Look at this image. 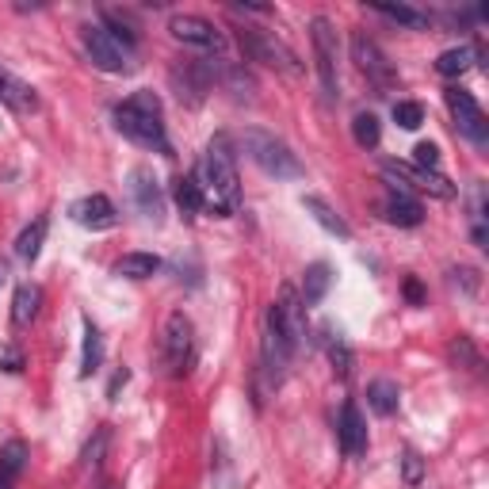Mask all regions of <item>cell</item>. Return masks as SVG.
I'll return each instance as SVG.
<instances>
[{"label": "cell", "mask_w": 489, "mask_h": 489, "mask_svg": "<svg viewBox=\"0 0 489 489\" xmlns=\"http://www.w3.org/2000/svg\"><path fill=\"white\" fill-rule=\"evenodd\" d=\"M115 131H119L123 138H131L134 146L168 153L161 99H157L153 92H134L131 99H123V104L115 107Z\"/></svg>", "instance_id": "1"}, {"label": "cell", "mask_w": 489, "mask_h": 489, "mask_svg": "<svg viewBox=\"0 0 489 489\" xmlns=\"http://www.w3.org/2000/svg\"><path fill=\"white\" fill-rule=\"evenodd\" d=\"M203 172H207V188H210V199L203 203V210H210L214 219H229V214L241 207V188H237L234 153H229V146L222 138H214L207 146Z\"/></svg>", "instance_id": "2"}, {"label": "cell", "mask_w": 489, "mask_h": 489, "mask_svg": "<svg viewBox=\"0 0 489 489\" xmlns=\"http://www.w3.org/2000/svg\"><path fill=\"white\" fill-rule=\"evenodd\" d=\"M241 146H244V153H249V161L261 168V172H268V176H276V180L306 176V168H302V161L291 153V146L279 142L276 134H268V131H244L241 134Z\"/></svg>", "instance_id": "3"}, {"label": "cell", "mask_w": 489, "mask_h": 489, "mask_svg": "<svg viewBox=\"0 0 489 489\" xmlns=\"http://www.w3.org/2000/svg\"><path fill=\"white\" fill-rule=\"evenodd\" d=\"M84 50H89V62L104 73H134V50L115 39L107 27H84Z\"/></svg>", "instance_id": "4"}, {"label": "cell", "mask_w": 489, "mask_h": 489, "mask_svg": "<svg viewBox=\"0 0 489 489\" xmlns=\"http://www.w3.org/2000/svg\"><path fill=\"white\" fill-rule=\"evenodd\" d=\"M237 42H241V50L249 54L253 62H264V65H271V69H283V73H291V77L302 73L298 57L287 50L271 31H261V27H249V23H244L241 31H237Z\"/></svg>", "instance_id": "5"}, {"label": "cell", "mask_w": 489, "mask_h": 489, "mask_svg": "<svg viewBox=\"0 0 489 489\" xmlns=\"http://www.w3.org/2000/svg\"><path fill=\"white\" fill-rule=\"evenodd\" d=\"M310 42H313V57H318V77H322V92L329 99H337L340 77H337V31L325 16L310 20Z\"/></svg>", "instance_id": "6"}, {"label": "cell", "mask_w": 489, "mask_h": 489, "mask_svg": "<svg viewBox=\"0 0 489 489\" xmlns=\"http://www.w3.org/2000/svg\"><path fill=\"white\" fill-rule=\"evenodd\" d=\"M443 96H448V107L455 115L459 134L470 138L478 150H485L489 146V123H485V111L478 107V99H474L470 92H463V89H448Z\"/></svg>", "instance_id": "7"}, {"label": "cell", "mask_w": 489, "mask_h": 489, "mask_svg": "<svg viewBox=\"0 0 489 489\" xmlns=\"http://www.w3.org/2000/svg\"><path fill=\"white\" fill-rule=\"evenodd\" d=\"M161 356H165V367L168 375H184L192 364V322L184 313H168L165 322V337H161Z\"/></svg>", "instance_id": "8"}, {"label": "cell", "mask_w": 489, "mask_h": 489, "mask_svg": "<svg viewBox=\"0 0 489 489\" xmlns=\"http://www.w3.org/2000/svg\"><path fill=\"white\" fill-rule=\"evenodd\" d=\"M168 31H172V39L176 42H184V47H199V50H226V35L214 27L210 20H203V16H172L168 20Z\"/></svg>", "instance_id": "9"}, {"label": "cell", "mask_w": 489, "mask_h": 489, "mask_svg": "<svg viewBox=\"0 0 489 489\" xmlns=\"http://www.w3.org/2000/svg\"><path fill=\"white\" fill-rule=\"evenodd\" d=\"M352 57H356V65L364 69L367 81L375 84L379 92H390V89H394V81H398L394 65L386 62V54H382L367 35H352Z\"/></svg>", "instance_id": "10"}, {"label": "cell", "mask_w": 489, "mask_h": 489, "mask_svg": "<svg viewBox=\"0 0 489 489\" xmlns=\"http://www.w3.org/2000/svg\"><path fill=\"white\" fill-rule=\"evenodd\" d=\"M131 195H134V207L146 214L153 226L165 222V195H161V184L150 168H134L131 172Z\"/></svg>", "instance_id": "11"}, {"label": "cell", "mask_w": 489, "mask_h": 489, "mask_svg": "<svg viewBox=\"0 0 489 489\" xmlns=\"http://www.w3.org/2000/svg\"><path fill=\"white\" fill-rule=\"evenodd\" d=\"M337 436H340L344 455H352V459L367 455V421H364V413H359L356 401H344V406H340Z\"/></svg>", "instance_id": "12"}, {"label": "cell", "mask_w": 489, "mask_h": 489, "mask_svg": "<svg viewBox=\"0 0 489 489\" xmlns=\"http://www.w3.org/2000/svg\"><path fill=\"white\" fill-rule=\"evenodd\" d=\"M69 214H73V222L77 226H84V229H111L115 226V203L107 195H84V199H77L73 207H69Z\"/></svg>", "instance_id": "13"}, {"label": "cell", "mask_w": 489, "mask_h": 489, "mask_svg": "<svg viewBox=\"0 0 489 489\" xmlns=\"http://www.w3.org/2000/svg\"><path fill=\"white\" fill-rule=\"evenodd\" d=\"M386 172H394V176L406 184H413V188H421V192H433V195H440V199H451L455 195V188L448 180L440 176V172H428V168H416V165H401V161H390V165H382Z\"/></svg>", "instance_id": "14"}, {"label": "cell", "mask_w": 489, "mask_h": 489, "mask_svg": "<svg viewBox=\"0 0 489 489\" xmlns=\"http://www.w3.org/2000/svg\"><path fill=\"white\" fill-rule=\"evenodd\" d=\"M271 306H276L279 322H283V329H287V337H291L295 348H298V344L306 340V313H302V298H298V291H295V287H283L279 298L271 302Z\"/></svg>", "instance_id": "15"}, {"label": "cell", "mask_w": 489, "mask_h": 489, "mask_svg": "<svg viewBox=\"0 0 489 489\" xmlns=\"http://www.w3.org/2000/svg\"><path fill=\"white\" fill-rule=\"evenodd\" d=\"M0 104L12 107V111H35L39 96H35L31 84H23L20 77H12L8 69H0Z\"/></svg>", "instance_id": "16"}, {"label": "cell", "mask_w": 489, "mask_h": 489, "mask_svg": "<svg viewBox=\"0 0 489 489\" xmlns=\"http://www.w3.org/2000/svg\"><path fill=\"white\" fill-rule=\"evenodd\" d=\"M39 306H42V287L39 283H20L16 298H12V325L27 329L39 318Z\"/></svg>", "instance_id": "17"}, {"label": "cell", "mask_w": 489, "mask_h": 489, "mask_svg": "<svg viewBox=\"0 0 489 489\" xmlns=\"http://www.w3.org/2000/svg\"><path fill=\"white\" fill-rule=\"evenodd\" d=\"M382 214H386V222H394V226H421L425 222V207L416 203L409 192H390Z\"/></svg>", "instance_id": "18"}, {"label": "cell", "mask_w": 489, "mask_h": 489, "mask_svg": "<svg viewBox=\"0 0 489 489\" xmlns=\"http://www.w3.org/2000/svg\"><path fill=\"white\" fill-rule=\"evenodd\" d=\"M302 207H306V210L313 214V222H318V226L325 229V234H333V237H344V241H348V237H352V229H348V222H344V219H340V214H337L333 207H329V203H325V199H322V195H306V199H302Z\"/></svg>", "instance_id": "19"}, {"label": "cell", "mask_w": 489, "mask_h": 489, "mask_svg": "<svg viewBox=\"0 0 489 489\" xmlns=\"http://www.w3.org/2000/svg\"><path fill=\"white\" fill-rule=\"evenodd\" d=\"M329 287H333V268L329 264H310L306 276H302V306H318V302L329 295Z\"/></svg>", "instance_id": "20"}, {"label": "cell", "mask_w": 489, "mask_h": 489, "mask_svg": "<svg viewBox=\"0 0 489 489\" xmlns=\"http://www.w3.org/2000/svg\"><path fill=\"white\" fill-rule=\"evenodd\" d=\"M99 364H104V337L99 329L84 318V344H81V379H92Z\"/></svg>", "instance_id": "21"}, {"label": "cell", "mask_w": 489, "mask_h": 489, "mask_svg": "<svg viewBox=\"0 0 489 489\" xmlns=\"http://www.w3.org/2000/svg\"><path fill=\"white\" fill-rule=\"evenodd\" d=\"M398 401H401L398 382H390V379H375V382H367V406L375 409L379 416L398 413Z\"/></svg>", "instance_id": "22"}, {"label": "cell", "mask_w": 489, "mask_h": 489, "mask_svg": "<svg viewBox=\"0 0 489 489\" xmlns=\"http://www.w3.org/2000/svg\"><path fill=\"white\" fill-rule=\"evenodd\" d=\"M161 271V261H157L153 253H126L119 264H115V276L123 279H150Z\"/></svg>", "instance_id": "23"}, {"label": "cell", "mask_w": 489, "mask_h": 489, "mask_svg": "<svg viewBox=\"0 0 489 489\" xmlns=\"http://www.w3.org/2000/svg\"><path fill=\"white\" fill-rule=\"evenodd\" d=\"M371 8H375L379 16H386V20L409 27V31H428V27H433L428 12H416V8H409V4H371Z\"/></svg>", "instance_id": "24"}, {"label": "cell", "mask_w": 489, "mask_h": 489, "mask_svg": "<svg viewBox=\"0 0 489 489\" xmlns=\"http://www.w3.org/2000/svg\"><path fill=\"white\" fill-rule=\"evenodd\" d=\"M42 241H47V219H35V222L16 237V256H20L23 264H35L39 253H42Z\"/></svg>", "instance_id": "25"}, {"label": "cell", "mask_w": 489, "mask_h": 489, "mask_svg": "<svg viewBox=\"0 0 489 489\" xmlns=\"http://www.w3.org/2000/svg\"><path fill=\"white\" fill-rule=\"evenodd\" d=\"M172 195H176V207L184 214H199L207 203V195H203V184H199L195 176H180L176 180V188H172Z\"/></svg>", "instance_id": "26"}, {"label": "cell", "mask_w": 489, "mask_h": 489, "mask_svg": "<svg viewBox=\"0 0 489 489\" xmlns=\"http://www.w3.org/2000/svg\"><path fill=\"white\" fill-rule=\"evenodd\" d=\"M27 467V443L23 440H8L4 448H0V478L4 482H16Z\"/></svg>", "instance_id": "27"}, {"label": "cell", "mask_w": 489, "mask_h": 489, "mask_svg": "<svg viewBox=\"0 0 489 489\" xmlns=\"http://www.w3.org/2000/svg\"><path fill=\"white\" fill-rule=\"evenodd\" d=\"M104 23H107V31L126 42V47L134 50V42H138V20L131 16V12H119V8H104Z\"/></svg>", "instance_id": "28"}, {"label": "cell", "mask_w": 489, "mask_h": 489, "mask_svg": "<svg viewBox=\"0 0 489 489\" xmlns=\"http://www.w3.org/2000/svg\"><path fill=\"white\" fill-rule=\"evenodd\" d=\"M470 62H474V50L470 47H451V50H443L436 57V69H440L443 77H463L467 69H470Z\"/></svg>", "instance_id": "29"}, {"label": "cell", "mask_w": 489, "mask_h": 489, "mask_svg": "<svg viewBox=\"0 0 489 489\" xmlns=\"http://www.w3.org/2000/svg\"><path fill=\"white\" fill-rule=\"evenodd\" d=\"M352 138H356V146H364V150H375L379 146V119L371 111H359L356 119H352Z\"/></svg>", "instance_id": "30"}, {"label": "cell", "mask_w": 489, "mask_h": 489, "mask_svg": "<svg viewBox=\"0 0 489 489\" xmlns=\"http://www.w3.org/2000/svg\"><path fill=\"white\" fill-rule=\"evenodd\" d=\"M107 443H111V433L107 428H96V436L84 443V451H81V459H84V470H99L104 467V455H107Z\"/></svg>", "instance_id": "31"}, {"label": "cell", "mask_w": 489, "mask_h": 489, "mask_svg": "<svg viewBox=\"0 0 489 489\" xmlns=\"http://www.w3.org/2000/svg\"><path fill=\"white\" fill-rule=\"evenodd\" d=\"M394 123L401 126V131H416V126L425 123V107L421 104H394Z\"/></svg>", "instance_id": "32"}, {"label": "cell", "mask_w": 489, "mask_h": 489, "mask_svg": "<svg viewBox=\"0 0 489 489\" xmlns=\"http://www.w3.org/2000/svg\"><path fill=\"white\" fill-rule=\"evenodd\" d=\"M451 359H455V364H467L470 371H478V367H482V359H478V352H474V344H470L467 337L451 340Z\"/></svg>", "instance_id": "33"}, {"label": "cell", "mask_w": 489, "mask_h": 489, "mask_svg": "<svg viewBox=\"0 0 489 489\" xmlns=\"http://www.w3.org/2000/svg\"><path fill=\"white\" fill-rule=\"evenodd\" d=\"M329 359H333V371H337V375H340V379H348V371H352V352L344 348L340 340L333 344V348H329Z\"/></svg>", "instance_id": "34"}, {"label": "cell", "mask_w": 489, "mask_h": 489, "mask_svg": "<svg viewBox=\"0 0 489 489\" xmlns=\"http://www.w3.org/2000/svg\"><path fill=\"white\" fill-rule=\"evenodd\" d=\"M413 153H416V168H428V172H436V165H440V150L433 146V142H421V146H416Z\"/></svg>", "instance_id": "35"}, {"label": "cell", "mask_w": 489, "mask_h": 489, "mask_svg": "<svg viewBox=\"0 0 489 489\" xmlns=\"http://www.w3.org/2000/svg\"><path fill=\"white\" fill-rule=\"evenodd\" d=\"M421 474H425L421 455H416V451H406V482L416 485V482H421Z\"/></svg>", "instance_id": "36"}, {"label": "cell", "mask_w": 489, "mask_h": 489, "mask_svg": "<svg viewBox=\"0 0 489 489\" xmlns=\"http://www.w3.org/2000/svg\"><path fill=\"white\" fill-rule=\"evenodd\" d=\"M126 379H131V371H115V379H111V386H107V398L115 401V398H119V390H123V386H126Z\"/></svg>", "instance_id": "37"}, {"label": "cell", "mask_w": 489, "mask_h": 489, "mask_svg": "<svg viewBox=\"0 0 489 489\" xmlns=\"http://www.w3.org/2000/svg\"><path fill=\"white\" fill-rule=\"evenodd\" d=\"M406 298L413 302V306H421V302H425V287L416 283V279H406Z\"/></svg>", "instance_id": "38"}, {"label": "cell", "mask_w": 489, "mask_h": 489, "mask_svg": "<svg viewBox=\"0 0 489 489\" xmlns=\"http://www.w3.org/2000/svg\"><path fill=\"white\" fill-rule=\"evenodd\" d=\"M0 367H4V371H20L23 367V359H20V352H4V356H0Z\"/></svg>", "instance_id": "39"}, {"label": "cell", "mask_w": 489, "mask_h": 489, "mask_svg": "<svg viewBox=\"0 0 489 489\" xmlns=\"http://www.w3.org/2000/svg\"><path fill=\"white\" fill-rule=\"evenodd\" d=\"M4 279H8V264H4V261H0V283H4Z\"/></svg>", "instance_id": "40"}, {"label": "cell", "mask_w": 489, "mask_h": 489, "mask_svg": "<svg viewBox=\"0 0 489 489\" xmlns=\"http://www.w3.org/2000/svg\"><path fill=\"white\" fill-rule=\"evenodd\" d=\"M0 489H12V482H4V478H0Z\"/></svg>", "instance_id": "41"}, {"label": "cell", "mask_w": 489, "mask_h": 489, "mask_svg": "<svg viewBox=\"0 0 489 489\" xmlns=\"http://www.w3.org/2000/svg\"><path fill=\"white\" fill-rule=\"evenodd\" d=\"M99 489H119V485H99Z\"/></svg>", "instance_id": "42"}]
</instances>
